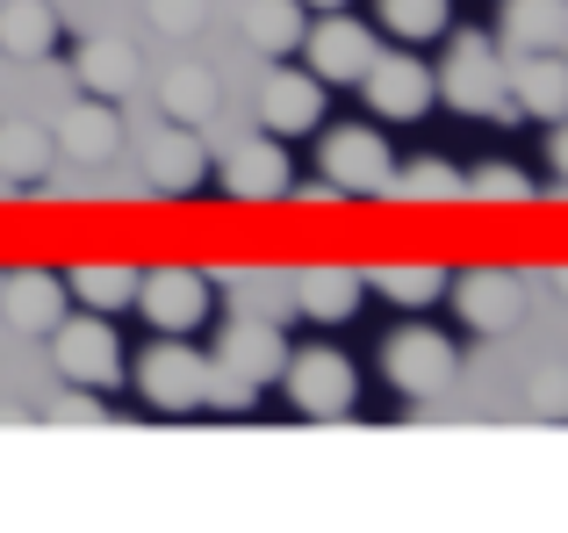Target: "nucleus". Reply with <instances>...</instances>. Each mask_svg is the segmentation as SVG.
<instances>
[{"label": "nucleus", "mask_w": 568, "mask_h": 533, "mask_svg": "<svg viewBox=\"0 0 568 533\" xmlns=\"http://www.w3.org/2000/svg\"><path fill=\"white\" fill-rule=\"evenodd\" d=\"M432 94L454 101L460 115H511V72H504V43L497 37H454V51H446L439 80H432Z\"/></svg>", "instance_id": "f257e3e1"}, {"label": "nucleus", "mask_w": 568, "mask_h": 533, "mask_svg": "<svg viewBox=\"0 0 568 533\" xmlns=\"http://www.w3.org/2000/svg\"><path fill=\"white\" fill-rule=\"evenodd\" d=\"M51 361L65 382H87V390H115L123 382V346H115V324L101 310L51 324Z\"/></svg>", "instance_id": "f03ea898"}, {"label": "nucleus", "mask_w": 568, "mask_h": 533, "mask_svg": "<svg viewBox=\"0 0 568 533\" xmlns=\"http://www.w3.org/2000/svg\"><path fill=\"white\" fill-rule=\"evenodd\" d=\"M281 382H288V404L303 411V419H346L353 396H361V382H353V361H346V353H332V346L288 353Z\"/></svg>", "instance_id": "7ed1b4c3"}, {"label": "nucleus", "mask_w": 568, "mask_h": 533, "mask_svg": "<svg viewBox=\"0 0 568 533\" xmlns=\"http://www.w3.org/2000/svg\"><path fill=\"white\" fill-rule=\"evenodd\" d=\"M138 310L152 332L187 339L209 318V274H194V266H152V274H138Z\"/></svg>", "instance_id": "20e7f679"}, {"label": "nucleus", "mask_w": 568, "mask_h": 533, "mask_svg": "<svg viewBox=\"0 0 568 533\" xmlns=\"http://www.w3.org/2000/svg\"><path fill=\"white\" fill-rule=\"evenodd\" d=\"M202 382H209V361L173 332H159V346L138 361V390H144V404H159V411H194L202 404Z\"/></svg>", "instance_id": "39448f33"}, {"label": "nucleus", "mask_w": 568, "mask_h": 533, "mask_svg": "<svg viewBox=\"0 0 568 533\" xmlns=\"http://www.w3.org/2000/svg\"><path fill=\"white\" fill-rule=\"evenodd\" d=\"M303 51H310V72H317L324 87H361V72H367V58H375V29L367 22H353L346 8H324V22L317 29H303Z\"/></svg>", "instance_id": "423d86ee"}, {"label": "nucleus", "mask_w": 568, "mask_h": 533, "mask_svg": "<svg viewBox=\"0 0 568 533\" xmlns=\"http://www.w3.org/2000/svg\"><path fill=\"white\" fill-rule=\"evenodd\" d=\"M382 375L396 382L403 396H439L446 382H454V346H446L432 324H403L382 346Z\"/></svg>", "instance_id": "0eeeda50"}, {"label": "nucleus", "mask_w": 568, "mask_h": 533, "mask_svg": "<svg viewBox=\"0 0 568 533\" xmlns=\"http://www.w3.org/2000/svg\"><path fill=\"white\" fill-rule=\"evenodd\" d=\"M361 87H367V109L388 115V123H417V115L432 109V72L417 66L410 51H375L367 72H361Z\"/></svg>", "instance_id": "6e6552de"}, {"label": "nucleus", "mask_w": 568, "mask_h": 533, "mask_svg": "<svg viewBox=\"0 0 568 533\" xmlns=\"http://www.w3.org/2000/svg\"><path fill=\"white\" fill-rule=\"evenodd\" d=\"M454 310H460L468 332L497 339V332H511V324L526 318V281L504 274V266H475V274L454 281Z\"/></svg>", "instance_id": "1a4fd4ad"}, {"label": "nucleus", "mask_w": 568, "mask_h": 533, "mask_svg": "<svg viewBox=\"0 0 568 533\" xmlns=\"http://www.w3.org/2000/svg\"><path fill=\"white\" fill-rule=\"evenodd\" d=\"M317 115H324V80L317 72H295L288 58H274V72L260 80L266 138H303V130H317Z\"/></svg>", "instance_id": "9d476101"}, {"label": "nucleus", "mask_w": 568, "mask_h": 533, "mask_svg": "<svg viewBox=\"0 0 568 533\" xmlns=\"http://www.w3.org/2000/svg\"><path fill=\"white\" fill-rule=\"evenodd\" d=\"M388 173H396L388 167V144L367 123H338L332 138H324V181H338L346 195H382Z\"/></svg>", "instance_id": "9b49d317"}, {"label": "nucleus", "mask_w": 568, "mask_h": 533, "mask_svg": "<svg viewBox=\"0 0 568 533\" xmlns=\"http://www.w3.org/2000/svg\"><path fill=\"white\" fill-rule=\"evenodd\" d=\"M288 188H295L288 144L245 138V144H231V152H223V195H231V202H281Z\"/></svg>", "instance_id": "f8f14e48"}, {"label": "nucleus", "mask_w": 568, "mask_h": 533, "mask_svg": "<svg viewBox=\"0 0 568 533\" xmlns=\"http://www.w3.org/2000/svg\"><path fill=\"white\" fill-rule=\"evenodd\" d=\"M65 303H72V289L51 266H22V274L0 281V310H8V324L29 332V339H51V324L65 318Z\"/></svg>", "instance_id": "ddd939ff"}, {"label": "nucleus", "mask_w": 568, "mask_h": 533, "mask_svg": "<svg viewBox=\"0 0 568 533\" xmlns=\"http://www.w3.org/2000/svg\"><path fill=\"white\" fill-rule=\"evenodd\" d=\"M202 173H209L202 138H194L187 123H159V138L144 144V181H152L159 195H194Z\"/></svg>", "instance_id": "4468645a"}, {"label": "nucleus", "mask_w": 568, "mask_h": 533, "mask_svg": "<svg viewBox=\"0 0 568 533\" xmlns=\"http://www.w3.org/2000/svg\"><path fill=\"white\" fill-rule=\"evenodd\" d=\"M216 361L237 368V375H252V382H281L288 339H281V324H266V318H231L223 339H216Z\"/></svg>", "instance_id": "2eb2a0df"}, {"label": "nucleus", "mask_w": 568, "mask_h": 533, "mask_svg": "<svg viewBox=\"0 0 568 533\" xmlns=\"http://www.w3.org/2000/svg\"><path fill=\"white\" fill-rule=\"evenodd\" d=\"M58 152H72L80 167H101V159L123 152V115H115V101H101V94L72 101V109L58 115Z\"/></svg>", "instance_id": "dca6fc26"}, {"label": "nucleus", "mask_w": 568, "mask_h": 533, "mask_svg": "<svg viewBox=\"0 0 568 533\" xmlns=\"http://www.w3.org/2000/svg\"><path fill=\"white\" fill-rule=\"evenodd\" d=\"M497 43H504L511 58H532V51H568V0H504Z\"/></svg>", "instance_id": "f3484780"}, {"label": "nucleus", "mask_w": 568, "mask_h": 533, "mask_svg": "<svg viewBox=\"0 0 568 533\" xmlns=\"http://www.w3.org/2000/svg\"><path fill=\"white\" fill-rule=\"evenodd\" d=\"M511 87H518L511 109L540 115V123H561V115H568V51H532V58H518Z\"/></svg>", "instance_id": "a211bd4d"}, {"label": "nucleus", "mask_w": 568, "mask_h": 533, "mask_svg": "<svg viewBox=\"0 0 568 533\" xmlns=\"http://www.w3.org/2000/svg\"><path fill=\"white\" fill-rule=\"evenodd\" d=\"M361 289L367 281L353 274V266H303L295 274V310H303L310 324H338L361 310Z\"/></svg>", "instance_id": "6ab92c4d"}, {"label": "nucleus", "mask_w": 568, "mask_h": 533, "mask_svg": "<svg viewBox=\"0 0 568 533\" xmlns=\"http://www.w3.org/2000/svg\"><path fill=\"white\" fill-rule=\"evenodd\" d=\"M72 72H80V87L87 94H101V101H123L130 87H138V51H130L123 37H94V43H80V58H72Z\"/></svg>", "instance_id": "aec40b11"}, {"label": "nucleus", "mask_w": 568, "mask_h": 533, "mask_svg": "<svg viewBox=\"0 0 568 533\" xmlns=\"http://www.w3.org/2000/svg\"><path fill=\"white\" fill-rule=\"evenodd\" d=\"M58 43V8L51 0H0V51L22 58V66H37V58H51Z\"/></svg>", "instance_id": "412c9836"}, {"label": "nucleus", "mask_w": 568, "mask_h": 533, "mask_svg": "<svg viewBox=\"0 0 568 533\" xmlns=\"http://www.w3.org/2000/svg\"><path fill=\"white\" fill-rule=\"evenodd\" d=\"M51 159H58V138L43 123H22V115H8V123H0V181L37 188L43 173H51Z\"/></svg>", "instance_id": "4be33fe9"}, {"label": "nucleus", "mask_w": 568, "mask_h": 533, "mask_svg": "<svg viewBox=\"0 0 568 533\" xmlns=\"http://www.w3.org/2000/svg\"><path fill=\"white\" fill-rule=\"evenodd\" d=\"M159 109H166V123H187V130H202L209 115L223 109V94H216V72H209V66H173L166 80H159Z\"/></svg>", "instance_id": "5701e85b"}, {"label": "nucleus", "mask_w": 568, "mask_h": 533, "mask_svg": "<svg viewBox=\"0 0 568 533\" xmlns=\"http://www.w3.org/2000/svg\"><path fill=\"white\" fill-rule=\"evenodd\" d=\"M303 0H245V43L260 58H288L303 43Z\"/></svg>", "instance_id": "b1692460"}, {"label": "nucleus", "mask_w": 568, "mask_h": 533, "mask_svg": "<svg viewBox=\"0 0 568 533\" xmlns=\"http://www.w3.org/2000/svg\"><path fill=\"white\" fill-rule=\"evenodd\" d=\"M65 289L80 295L87 310L115 318L123 303H138V266H123V260H87V266H72V274H65Z\"/></svg>", "instance_id": "393cba45"}, {"label": "nucleus", "mask_w": 568, "mask_h": 533, "mask_svg": "<svg viewBox=\"0 0 568 533\" xmlns=\"http://www.w3.org/2000/svg\"><path fill=\"white\" fill-rule=\"evenodd\" d=\"M382 195H396V202H468V173H454L446 159H417V167L388 173Z\"/></svg>", "instance_id": "a878e982"}, {"label": "nucleus", "mask_w": 568, "mask_h": 533, "mask_svg": "<svg viewBox=\"0 0 568 533\" xmlns=\"http://www.w3.org/2000/svg\"><path fill=\"white\" fill-rule=\"evenodd\" d=\"M367 281H375L388 303H403V310H425V303L446 295V266H375Z\"/></svg>", "instance_id": "bb28decb"}, {"label": "nucleus", "mask_w": 568, "mask_h": 533, "mask_svg": "<svg viewBox=\"0 0 568 533\" xmlns=\"http://www.w3.org/2000/svg\"><path fill=\"white\" fill-rule=\"evenodd\" d=\"M382 29H396L403 43H425L446 29V0H382Z\"/></svg>", "instance_id": "cd10ccee"}, {"label": "nucleus", "mask_w": 568, "mask_h": 533, "mask_svg": "<svg viewBox=\"0 0 568 533\" xmlns=\"http://www.w3.org/2000/svg\"><path fill=\"white\" fill-rule=\"evenodd\" d=\"M202 404H209V411H231V419H237V411H252V404H260V382H252V375H237V368H223V361H209Z\"/></svg>", "instance_id": "c85d7f7f"}, {"label": "nucleus", "mask_w": 568, "mask_h": 533, "mask_svg": "<svg viewBox=\"0 0 568 533\" xmlns=\"http://www.w3.org/2000/svg\"><path fill=\"white\" fill-rule=\"evenodd\" d=\"M468 202H532V181L518 167H475L468 173Z\"/></svg>", "instance_id": "c756f323"}, {"label": "nucleus", "mask_w": 568, "mask_h": 533, "mask_svg": "<svg viewBox=\"0 0 568 533\" xmlns=\"http://www.w3.org/2000/svg\"><path fill=\"white\" fill-rule=\"evenodd\" d=\"M526 404L540 411V419H568V368L561 361H547V368L526 375Z\"/></svg>", "instance_id": "7c9ffc66"}, {"label": "nucleus", "mask_w": 568, "mask_h": 533, "mask_svg": "<svg viewBox=\"0 0 568 533\" xmlns=\"http://www.w3.org/2000/svg\"><path fill=\"white\" fill-rule=\"evenodd\" d=\"M144 14H152V29H166V37H194V29L209 22V0H144Z\"/></svg>", "instance_id": "2f4dec72"}, {"label": "nucleus", "mask_w": 568, "mask_h": 533, "mask_svg": "<svg viewBox=\"0 0 568 533\" xmlns=\"http://www.w3.org/2000/svg\"><path fill=\"white\" fill-rule=\"evenodd\" d=\"M43 419H109V390H87V382H72V390H58L51 404H43Z\"/></svg>", "instance_id": "473e14b6"}, {"label": "nucleus", "mask_w": 568, "mask_h": 533, "mask_svg": "<svg viewBox=\"0 0 568 533\" xmlns=\"http://www.w3.org/2000/svg\"><path fill=\"white\" fill-rule=\"evenodd\" d=\"M295 202H303V210H338L346 188H338V181H310V188H295Z\"/></svg>", "instance_id": "72a5a7b5"}, {"label": "nucleus", "mask_w": 568, "mask_h": 533, "mask_svg": "<svg viewBox=\"0 0 568 533\" xmlns=\"http://www.w3.org/2000/svg\"><path fill=\"white\" fill-rule=\"evenodd\" d=\"M555 167L568 173V115H561V123H555Z\"/></svg>", "instance_id": "f704fd0d"}, {"label": "nucleus", "mask_w": 568, "mask_h": 533, "mask_svg": "<svg viewBox=\"0 0 568 533\" xmlns=\"http://www.w3.org/2000/svg\"><path fill=\"white\" fill-rule=\"evenodd\" d=\"M303 8H346V0H303Z\"/></svg>", "instance_id": "c9c22d12"}, {"label": "nucleus", "mask_w": 568, "mask_h": 533, "mask_svg": "<svg viewBox=\"0 0 568 533\" xmlns=\"http://www.w3.org/2000/svg\"><path fill=\"white\" fill-rule=\"evenodd\" d=\"M555 289H561V295H568V266H561V274H555Z\"/></svg>", "instance_id": "e433bc0d"}]
</instances>
